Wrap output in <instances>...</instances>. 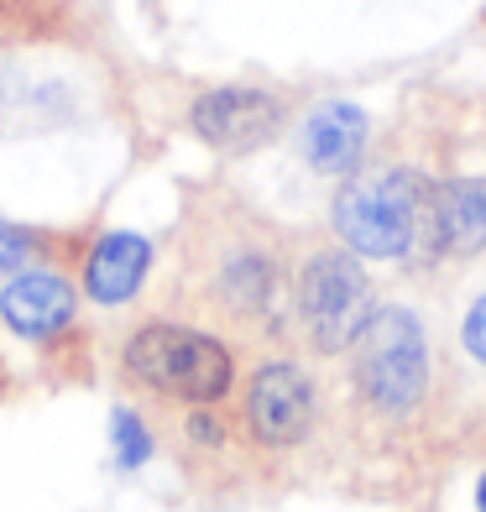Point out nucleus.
<instances>
[{
	"label": "nucleus",
	"mask_w": 486,
	"mask_h": 512,
	"mask_svg": "<svg viewBox=\"0 0 486 512\" xmlns=\"http://www.w3.org/2000/svg\"><path fill=\"white\" fill-rule=\"evenodd\" d=\"M335 230L351 251L392 262V256L413 251L419 230H434L439 236L434 194L413 173H382V178L345 183L335 194Z\"/></svg>",
	"instance_id": "nucleus-1"
},
{
	"label": "nucleus",
	"mask_w": 486,
	"mask_h": 512,
	"mask_svg": "<svg viewBox=\"0 0 486 512\" xmlns=\"http://www.w3.org/2000/svg\"><path fill=\"white\" fill-rule=\"evenodd\" d=\"M356 387L377 413H413L429 387L424 330L408 309H377L356 335Z\"/></svg>",
	"instance_id": "nucleus-2"
},
{
	"label": "nucleus",
	"mask_w": 486,
	"mask_h": 512,
	"mask_svg": "<svg viewBox=\"0 0 486 512\" xmlns=\"http://www.w3.org/2000/svg\"><path fill=\"white\" fill-rule=\"evenodd\" d=\"M126 366L136 382L168 392V398H183V403H215L230 387L225 345L199 330H183V324H147L126 345Z\"/></svg>",
	"instance_id": "nucleus-3"
},
{
	"label": "nucleus",
	"mask_w": 486,
	"mask_h": 512,
	"mask_svg": "<svg viewBox=\"0 0 486 512\" xmlns=\"http://www.w3.org/2000/svg\"><path fill=\"white\" fill-rule=\"evenodd\" d=\"M298 314L319 351H345L372 319V288L361 277V262L345 251H319L298 272Z\"/></svg>",
	"instance_id": "nucleus-4"
},
{
	"label": "nucleus",
	"mask_w": 486,
	"mask_h": 512,
	"mask_svg": "<svg viewBox=\"0 0 486 512\" xmlns=\"http://www.w3.org/2000/svg\"><path fill=\"white\" fill-rule=\"evenodd\" d=\"M246 418H251V434L262 445H272V450L298 445L314 429V382L293 361L262 366L251 377V392H246Z\"/></svg>",
	"instance_id": "nucleus-5"
},
{
	"label": "nucleus",
	"mask_w": 486,
	"mask_h": 512,
	"mask_svg": "<svg viewBox=\"0 0 486 512\" xmlns=\"http://www.w3.org/2000/svg\"><path fill=\"white\" fill-rule=\"evenodd\" d=\"M283 126V105L262 89H210L194 100V131L220 152H257Z\"/></svg>",
	"instance_id": "nucleus-6"
},
{
	"label": "nucleus",
	"mask_w": 486,
	"mask_h": 512,
	"mask_svg": "<svg viewBox=\"0 0 486 512\" xmlns=\"http://www.w3.org/2000/svg\"><path fill=\"white\" fill-rule=\"evenodd\" d=\"M0 314L16 335L27 340H48L74 324V288L53 272H21L16 283L0 293Z\"/></svg>",
	"instance_id": "nucleus-7"
},
{
	"label": "nucleus",
	"mask_w": 486,
	"mask_h": 512,
	"mask_svg": "<svg viewBox=\"0 0 486 512\" xmlns=\"http://www.w3.org/2000/svg\"><path fill=\"white\" fill-rule=\"evenodd\" d=\"M152 267V241L131 236V230H110L95 241L84 262V288L95 304H126V298L142 288V277Z\"/></svg>",
	"instance_id": "nucleus-8"
},
{
	"label": "nucleus",
	"mask_w": 486,
	"mask_h": 512,
	"mask_svg": "<svg viewBox=\"0 0 486 512\" xmlns=\"http://www.w3.org/2000/svg\"><path fill=\"white\" fill-rule=\"evenodd\" d=\"M366 147V115L356 105H319L304 126V157L319 173H345Z\"/></svg>",
	"instance_id": "nucleus-9"
},
{
	"label": "nucleus",
	"mask_w": 486,
	"mask_h": 512,
	"mask_svg": "<svg viewBox=\"0 0 486 512\" xmlns=\"http://www.w3.org/2000/svg\"><path fill=\"white\" fill-rule=\"evenodd\" d=\"M434 220L439 246L455 256H471L486 246V178H455L434 189Z\"/></svg>",
	"instance_id": "nucleus-10"
},
{
	"label": "nucleus",
	"mask_w": 486,
	"mask_h": 512,
	"mask_svg": "<svg viewBox=\"0 0 486 512\" xmlns=\"http://www.w3.org/2000/svg\"><path fill=\"white\" fill-rule=\"evenodd\" d=\"M110 445H115V460H121L126 471H136V465L152 455V434H147V424L131 408H115L110 413Z\"/></svg>",
	"instance_id": "nucleus-11"
},
{
	"label": "nucleus",
	"mask_w": 486,
	"mask_h": 512,
	"mask_svg": "<svg viewBox=\"0 0 486 512\" xmlns=\"http://www.w3.org/2000/svg\"><path fill=\"white\" fill-rule=\"evenodd\" d=\"M37 251H42V241L32 236V230H21V225H11V220H0V272H21Z\"/></svg>",
	"instance_id": "nucleus-12"
},
{
	"label": "nucleus",
	"mask_w": 486,
	"mask_h": 512,
	"mask_svg": "<svg viewBox=\"0 0 486 512\" xmlns=\"http://www.w3.org/2000/svg\"><path fill=\"white\" fill-rule=\"evenodd\" d=\"M460 335H466V351L486 366V298H476V304H471V314H466V330H460Z\"/></svg>",
	"instance_id": "nucleus-13"
},
{
	"label": "nucleus",
	"mask_w": 486,
	"mask_h": 512,
	"mask_svg": "<svg viewBox=\"0 0 486 512\" xmlns=\"http://www.w3.org/2000/svg\"><path fill=\"white\" fill-rule=\"evenodd\" d=\"M476 507L486 512V476H481V486H476Z\"/></svg>",
	"instance_id": "nucleus-14"
}]
</instances>
